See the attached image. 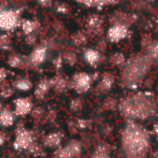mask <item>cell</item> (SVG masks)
<instances>
[{
    "label": "cell",
    "mask_w": 158,
    "mask_h": 158,
    "mask_svg": "<svg viewBox=\"0 0 158 158\" xmlns=\"http://www.w3.org/2000/svg\"><path fill=\"white\" fill-rule=\"evenodd\" d=\"M122 145L127 158H144L150 147L149 134L140 126L130 122L123 130Z\"/></svg>",
    "instance_id": "1"
},
{
    "label": "cell",
    "mask_w": 158,
    "mask_h": 158,
    "mask_svg": "<svg viewBox=\"0 0 158 158\" xmlns=\"http://www.w3.org/2000/svg\"><path fill=\"white\" fill-rule=\"evenodd\" d=\"M122 110L124 114L128 116L135 118H146L151 114L152 110V105L149 102L143 99H133L127 101L123 106Z\"/></svg>",
    "instance_id": "2"
},
{
    "label": "cell",
    "mask_w": 158,
    "mask_h": 158,
    "mask_svg": "<svg viewBox=\"0 0 158 158\" xmlns=\"http://www.w3.org/2000/svg\"><path fill=\"white\" fill-rule=\"evenodd\" d=\"M21 11L18 9L6 8L0 10V30L10 33L15 31L21 25Z\"/></svg>",
    "instance_id": "3"
},
{
    "label": "cell",
    "mask_w": 158,
    "mask_h": 158,
    "mask_svg": "<svg viewBox=\"0 0 158 158\" xmlns=\"http://www.w3.org/2000/svg\"><path fill=\"white\" fill-rule=\"evenodd\" d=\"M35 141V134L23 126H18L15 129V139L13 148L16 151H27L29 147Z\"/></svg>",
    "instance_id": "4"
},
{
    "label": "cell",
    "mask_w": 158,
    "mask_h": 158,
    "mask_svg": "<svg viewBox=\"0 0 158 158\" xmlns=\"http://www.w3.org/2000/svg\"><path fill=\"white\" fill-rule=\"evenodd\" d=\"M82 145L77 140H70L64 147H59L54 152V158H77L81 155Z\"/></svg>",
    "instance_id": "5"
},
{
    "label": "cell",
    "mask_w": 158,
    "mask_h": 158,
    "mask_svg": "<svg viewBox=\"0 0 158 158\" xmlns=\"http://www.w3.org/2000/svg\"><path fill=\"white\" fill-rule=\"evenodd\" d=\"M14 113L17 116H25L31 114L34 104L30 98L27 97H20L13 101Z\"/></svg>",
    "instance_id": "6"
},
{
    "label": "cell",
    "mask_w": 158,
    "mask_h": 158,
    "mask_svg": "<svg viewBox=\"0 0 158 158\" xmlns=\"http://www.w3.org/2000/svg\"><path fill=\"white\" fill-rule=\"evenodd\" d=\"M47 58V48L45 46L35 47L30 53L28 57L29 64L32 67H36L41 65Z\"/></svg>",
    "instance_id": "7"
},
{
    "label": "cell",
    "mask_w": 158,
    "mask_h": 158,
    "mask_svg": "<svg viewBox=\"0 0 158 158\" xmlns=\"http://www.w3.org/2000/svg\"><path fill=\"white\" fill-rule=\"evenodd\" d=\"M7 64L12 69H25L30 66L28 58L19 54V53H10L7 58Z\"/></svg>",
    "instance_id": "8"
},
{
    "label": "cell",
    "mask_w": 158,
    "mask_h": 158,
    "mask_svg": "<svg viewBox=\"0 0 158 158\" xmlns=\"http://www.w3.org/2000/svg\"><path fill=\"white\" fill-rule=\"evenodd\" d=\"M11 85L16 90L21 91V92H28L34 87L32 80L27 76H21V77L15 78L12 81Z\"/></svg>",
    "instance_id": "9"
},
{
    "label": "cell",
    "mask_w": 158,
    "mask_h": 158,
    "mask_svg": "<svg viewBox=\"0 0 158 158\" xmlns=\"http://www.w3.org/2000/svg\"><path fill=\"white\" fill-rule=\"evenodd\" d=\"M16 114L14 111L9 108H3L0 111V126L3 127H12L16 120Z\"/></svg>",
    "instance_id": "10"
},
{
    "label": "cell",
    "mask_w": 158,
    "mask_h": 158,
    "mask_svg": "<svg viewBox=\"0 0 158 158\" xmlns=\"http://www.w3.org/2000/svg\"><path fill=\"white\" fill-rule=\"evenodd\" d=\"M61 141H62V134L60 132H52L44 138L43 144L47 148L57 149L60 147Z\"/></svg>",
    "instance_id": "11"
},
{
    "label": "cell",
    "mask_w": 158,
    "mask_h": 158,
    "mask_svg": "<svg viewBox=\"0 0 158 158\" xmlns=\"http://www.w3.org/2000/svg\"><path fill=\"white\" fill-rule=\"evenodd\" d=\"M51 86H52L51 80H48V79H42L41 81H39V83L35 89V91H34L35 97L37 100H43L45 96L47 95V93L48 92Z\"/></svg>",
    "instance_id": "12"
},
{
    "label": "cell",
    "mask_w": 158,
    "mask_h": 158,
    "mask_svg": "<svg viewBox=\"0 0 158 158\" xmlns=\"http://www.w3.org/2000/svg\"><path fill=\"white\" fill-rule=\"evenodd\" d=\"M22 32L24 35L34 34L36 29L38 28V23L35 20H31V19H23L21 22L20 25Z\"/></svg>",
    "instance_id": "13"
},
{
    "label": "cell",
    "mask_w": 158,
    "mask_h": 158,
    "mask_svg": "<svg viewBox=\"0 0 158 158\" xmlns=\"http://www.w3.org/2000/svg\"><path fill=\"white\" fill-rule=\"evenodd\" d=\"M12 48V39L9 33H0V50L10 51Z\"/></svg>",
    "instance_id": "14"
},
{
    "label": "cell",
    "mask_w": 158,
    "mask_h": 158,
    "mask_svg": "<svg viewBox=\"0 0 158 158\" xmlns=\"http://www.w3.org/2000/svg\"><path fill=\"white\" fill-rule=\"evenodd\" d=\"M15 90L16 89L13 88L11 84L6 83V82L0 84V97L3 100H8L11 98L14 95Z\"/></svg>",
    "instance_id": "15"
},
{
    "label": "cell",
    "mask_w": 158,
    "mask_h": 158,
    "mask_svg": "<svg viewBox=\"0 0 158 158\" xmlns=\"http://www.w3.org/2000/svg\"><path fill=\"white\" fill-rule=\"evenodd\" d=\"M90 158H111L109 154V150L105 145H100L97 147Z\"/></svg>",
    "instance_id": "16"
},
{
    "label": "cell",
    "mask_w": 158,
    "mask_h": 158,
    "mask_svg": "<svg viewBox=\"0 0 158 158\" xmlns=\"http://www.w3.org/2000/svg\"><path fill=\"white\" fill-rule=\"evenodd\" d=\"M125 31H126V30H125L123 27L118 26V27L114 28V29L111 31L110 35H111L112 39H121V38H122L123 36H125V35H126V32H125Z\"/></svg>",
    "instance_id": "17"
},
{
    "label": "cell",
    "mask_w": 158,
    "mask_h": 158,
    "mask_svg": "<svg viewBox=\"0 0 158 158\" xmlns=\"http://www.w3.org/2000/svg\"><path fill=\"white\" fill-rule=\"evenodd\" d=\"M27 151L32 155H35V156H39V155H42V153H43V150H42L41 146L39 144H37L35 141L29 147V149Z\"/></svg>",
    "instance_id": "18"
},
{
    "label": "cell",
    "mask_w": 158,
    "mask_h": 158,
    "mask_svg": "<svg viewBox=\"0 0 158 158\" xmlns=\"http://www.w3.org/2000/svg\"><path fill=\"white\" fill-rule=\"evenodd\" d=\"M31 115L34 119H41L44 115V110L43 108L41 107H35V108H33L32 112H31Z\"/></svg>",
    "instance_id": "19"
},
{
    "label": "cell",
    "mask_w": 158,
    "mask_h": 158,
    "mask_svg": "<svg viewBox=\"0 0 158 158\" xmlns=\"http://www.w3.org/2000/svg\"><path fill=\"white\" fill-rule=\"evenodd\" d=\"M9 77V71L7 68L0 66V84L5 83Z\"/></svg>",
    "instance_id": "20"
},
{
    "label": "cell",
    "mask_w": 158,
    "mask_h": 158,
    "mask_svg": "<svg viewBox=\"0 0 158 158\" xmlns=\"http://www.w3.org/2000/svg\"><path fill=\"white\" fill-rule=\"evenodd\" d=\"M24 41L27 45L29 46H33L35 44V41H36V36L34 35V34H31V35H25V38H24Z\"/></svg>",
    "instance_id": "21"
},
{
    "label": "cell",
    "mask_w": 158,
    "mask_h": 158,
    "mask_svg": "<svg viewBox=\"0 0 158 158\" xmlns=\"http://www.w3.org/2000/svg\"><path fill=\"white\" fill-rule=\"evenodd\" d=\"M6 140H7V135L4 132L0 131V146L4 145Z\"/></svg>",
    "instance_id": "22"
},
{
    "label": "cell",
    "mask_w": 158,
    "mask_h": 158,
    "mask_svg": "<svg viewBox=\"0 0 158 158\" xmlns=\"http://www.w3.org/2000/svg\"><path fill=\"white\" fill-rule=\"evenodd\" d=\"M36 1L40 6H43V7H48L51 3V0H36Z\"/></svg>",
    "instance_id": "23"
},
{
    "label": "cell",
    "mask_w": 158,
    "mask_h": 158,
    "mask_svg": "<svg viewBox=\"0 0 158 158\" xmlns=\"http://www.w3.org/2000/svg\"><path fill=\"white\" fill-rule=\"evenodd\" d=\"M154 131H155V133H156V135L158 136V123L154 126Z\"/></svg>",
    "instance_id": "24"
},
{
    "label": "cell",
    "mask_w": 158,
    "mask_h": 158,
    "mask_svg": "<svg viewBox=\"0 0 158 158\" xmlns=\"http://www.w3.org/2000/svg\"><path fill=\"white\" fill-rule=\"evenodd\" d=\"M2 98L0 97V111H1L4 107H3V102H2V100H1Z\"/></svg>",
    "instance_id": "25"
},
{
    "label": "cell",
    "mask_w": 158,
    "mask_h": 158,
    "mask_svg": "<svg viewBox=\"0 0 158 158\" xmlns=\"http://www.w3.org/2000/svg\"><path fill=\"white\" fill-rule=\"evenodd\" d=\"M0 1H1V0H0Z\"/></svg>",
    "instance_id": "26"
}]
</instances>
